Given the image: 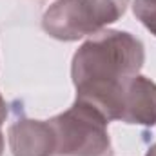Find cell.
<instances>
[{
    "label": "cell",
    "mask_w": 156,
    "mask_h": 156,
    "mask_svg": "<svg viewBox=\"0 0 156 156\" xmlns=\"http://www.w3.org/2000/svg\"><path fill=\"white\" fill-rule=\"evenodd\" d=\"M144 62V44L134 35L116 29H102L91 35L71 62L76 100L91 104L109 122L120 120L123 93Z\"/></svg>",
    "instance_id": "1"
},
{
    "label": "cell",
    "mask_w": 156,
    "mask_h": 156,
    "mask_svg": "<svg viewBox=\"0 0 156 156\" xmlns=\"http://www.w3.org/2000/svg\"><path fill=\"white\" fill-rule=\"evenodd\" d=\"M127 5L129 0H58L45 9L42 27L53 38L75 42L115 24Z\"/></svg>",
    "instance_id": "2"
},
{
    "label": "cell",
    "mask_w": 156,
    "mask_h": 156,
    "mask_svg": "<svg viewBox=\"0 0 156 156\" xmlns=\"http://www.w3.org/2000/svg\"><path fill=\"white\" fill-rule=\"evenodd\" d=\"M55 140V156H113V145L107 133L109 120L87 102L75 104L49 120Z\"/></svg>",
    "instance_id": "3"
},
{
    "label": "cell",
    "mask_w": 156,
    "mask_h": 156,
    "mask_svg": "<svg viewBox=\"0 0 156 156\" xmlns=\"http://www.w3.org/2000/svg\"><path fill=\"white\" fill-rule=\"evenodd\" d=\"M13 156H55L56 140L47 122L18 118L7 131Z\"/></svg>",
    "instance_id": "4"
},
{
    "label": "cell",
    "mask_w": 156,
    "mask_h": 156,
    "mask_svg": "<svg viewBox=\"0 0 156 156\" xmlns=\"http://www.w3.org/2000/svg\"><path fill=\"white\" fill-rule=\"evenodd\" d=\"M120 122L153 127L156 123V83L136 75L129 82L120 109Z\"/></svg>",
    "instance_id": "5"
},
{
    "label": "cell",
    "mask_w": 156,
    "mask_h": 156,
    "mask_svg": "<svg viewBox=\"0 0 156 156\" xmlns=\"http://www.w3.org/2000/svg\"><path fill=\"white\" fill-rule=\"evenodd\" d=\"M133 13L156 37V0H134Z\"/></svg>",
    "instance_id": "6"
},
{
    "label": "cell",
    "mask_w": 156,
    "mask_h": 156,
    "mask_svg": "<svg viewBox=\"0 0 156 156\" xmlns=\"http://www.w3.org/2000/svg\"><path fill=\"white\" fill-rule=\"evenodd\" d=\"M5 118H7V105H5V102H4V98L0 94V125L5 122Z\"/></svg>",
    "instance_id": "7"
},
{
    "label": "cell",
    "mask_w": 156,
    "mask_h": 156,
    "mask_svg": "<svg viewBox=\"0 0 156 156\" xmlns=\"http://www.w3.org/2000/svg\"><path fill=\"white\" fill-rule=\"evenodd\" d=\"M145 156H156V144H153V145L149 147V151H147Z\"/></svg>",
    "instance_id": "8"
},
{
    "label": "cell",
    "mask_w": 156,
    "mask_h": 156,
    "mask_svg": "<svg viewBox=\"0 0 156 156\" xmlns=\"http://www.w3.org/2000/svg\"><path fill=\"white\" fill-rule=\"evenodd\" d=\"M0 127H2V125H0ZM4 145H5V144H4V134H2V131H0V156L4 154Z\"/></svg>",
    "instance_id": "9"
}]
</instances>
